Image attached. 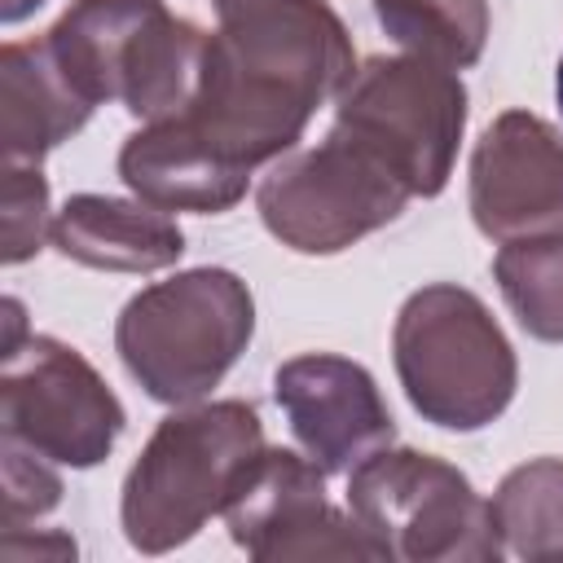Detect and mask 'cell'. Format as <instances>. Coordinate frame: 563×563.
<instances>
[{
  "label": "cell",
  "instance_id": "7",
  "mask_svg": "<svg viewBox=\"0 0 563 563\" xmlns=\"http://www.w3.org/2000/svg\"><path fill=\"white\" fill-rule=\"evenodd\" d=\"M334 128L361 141L413 198L444 194L466 132V84L427 57H369L334 97Z\"/></svg>",
  "mask_w": 563,
  "mask_h": 563
},
{
  "label": "cell",
  "instance_id": "6",
  "mask_svg": "<svg viewBox=\"0 0 563 563\" xmlns=\"http://www.w3.org/2000/svg\"><path fill=\"white\" fill-rule=\"evenodd\" d=\"M347 515L374 559L391 563H488L501 559L493 506L444 457L378 449L347 471Z\"/></svg>",
  "mask_w": 563,
  "mask_h": 563
},
{
  "label": "cell",
  "instance_id": "9",
  "mask_svg": "<svg viewBox=\"0 0 563 563\" xmlns=\"http://www.w3.org/2000/svg\"><path fill=\"white\" fill-rule=\"evenodd\" d=\"M0 365L4 440L70 471H88L110 457L128 413L84 352L53 334H26L0 356Z\"/></svg>",
  "mask_w": 563,
  "mask_h": 563
},
{
  "label": "cell",
  "instance_id": "10",
  "mask_svg": "<svg viewBox=\"0 0 563 563\" xmlns=\"http://www.w3.org/2000/svg\"><path fill=\"white\" fill-rule=\"evenodd\" d=\"M238 550L260 563L290 559H374L352 515L325 497V471L295 449H260L220 510Z\"/></svg>",
  "mask_w": 563,
  "mask_h": 563
},
{
  "label": "cell",
  "instance_id": "21",
  "mask_svg": "<svg viewBox=\"0 0 563 563\" xmlns=\"http://www.w3.org/2000/svg\"><path fill=\"white\" fill-rule=\"evenodd\" d=\"M4 554L9 559H26V554H75V541L70 537H62V532H53V537H35L31 545H4Z\"/></svg>",
  "mask_w": 563,
  "mask_h": 563
},
{
  "label": "cell",
  "instance_id": "24",
  "mask_svg": "<svg viewBox=\"0 0 563 563\" xmlns=\"http://www.w3.org/2000/svg\"><path fill=\"white\" fill-rule=\"evenodd\" d=\"M554 97H559V110H563V57H559V75H554Z\"/></svg>",
  "mask_w": 563,
  "mask_h": 563
},
{
  "label": "cell",
  "instance_id": "20",
  "mask_svg": "<svg viewBox=\"0 0 563 563\" xmlns=\"http://www.w3.org/2000/svg\"><path fill=\"white\" fill-rule=\"evenodd\" d=\"M53 466L48 457L4 440V528H22L62 501V475Z\"/></svg>",
  "mask_w": 563,
  "mask_h": 563
},
{
  "label": "cell",
  "instance_id": "12",
  "mask_svg": "<svg viewBox=\"0 0 563 563\" xmlns=\"http://www.w3.org/2000/svg\"><path fill=\"white\" fill-rule=\"evenodd\" d=\"M273 396L299 449L325 475H347L396 435L374 374L334 352H303L282 361L273 374Z\"/></svg>",
  "mask_w": 563,
  "mask_h": 563
},
{
  "label": "cell",
  "instance_id": "11",
  "mask_svg": "<svg viewBox=\"0 0 563 563\" xmlns=\"http://www.w3.org/2000/svg\"><path fill=\"white\" fill-rule=\"evenodd\" d=\"M466 202L493 242L563 233V132L532 110L497 114L475 141Z\"/></svg>",
  "mask_w": 563,
  "mask_h": 563
},
{
  "label": "cell",
  "instance_id": "19",
  "mask_svg": "<svg viewBox=\"0 0 563 563\" xmlns=\"http://www.w3.org/2000/svg\"><path fill=\"white\" fill-rule=\"evenodd\" d=\"M0 207H4V251H0V260L13 268V264H26L31 255H40V246L53 233L57 211L48 207V180H44L40 163H4Z\"/></svg>",
  "mask_w": 563,
  "mask_h": 563
},
{
  "label": "cell",
  "instance_id": "15",
  "mask_svg": "<svg viewBox=\"0 0 563 563\" xmlns=\"http://www.w3.org/2000/svg\"><path fill=\"white\" fill-rule=\"evenodd\" d=\"M92 101L57 66L48 40H9L0 48V150L4 163H40L48 150L70 141L88 119Z\"/></svg>",
  "mask_w": 563,
  "mask_h": 563
},
{
  "label": "cell",
  "instance_id": "13",
  "mask_svg": "<svg viewBox=\"0 0 563 563\" xmlns=\"http://www.w3.org/2000/svg\"><path fill=\"white\" fill-rule=\"evenodd\" d=\"M119 180L158 211L220 216L246 198L251 172L229 163L185 114L136 128L119 150Z\"/></svg>",
  "mask_w": 563,
  "mask_h": 563
},
{
  "label": "cell",
  "instance_id": "14",
  "mask_svg": "<svg viewBox=\"0 0 563 563\" xmlns=\"http://www.w3.org/2000/svg\"><path fill=\"white\" fill-rule=\"evenodd\" d=\"M48 242L66 260L106 273H163L185 255V233L167 211L110 194H70Z\"/></svg>",
  "mask_w": 563,
  "mask_h": 563
},
{
  "label": "cell",
  "instance_id": "22",
  "mask_svg": "<svg viewBox=\"0 0 563 563\" xmlns=\"http://www.w3.org/2000/svg\"><path fill=\"white\" fill-rule=\"evenodd\" d=\"M40 4H44V0H0V22L13 26V22H22V18H31Z\"/></svg>",
  "mask_w": 563,
  "mask_h": 563
},
{
  "label": "cell",
  "instance_id": "17",
  "mask_svg": "<svg viewBox=\"0 0 563 563\" xmlns=\"http://www.w3.org/2000/svg\"><path fill=\"white\" fill-rule=\"evenodd\" d=\"M378 26L413 57L466 70L488 44V0H374Z\"/></svg>",
  "mask_w": 563,
  "mask_h": 563
},
{
  "label": "cell",
  "instance_id": "2",
  "mask_svg": "<svg viewBox=\"0 0 563 563\" xmlns=\"http://www.w3.org/2000/svg\"><path fill=\"white\" fill-rule=\"evenodd\" d=\"M260 449L264 422L246 400L176 405L123 479L119 519L128 545L141 554H167L194 541L202 523L224 510Z\"/></svg>",
  "mask_w": 563,
  "mask_h": 563
},
{
  "label": "cell",
  "instance_id": "23",
  "mask_svg": "<svg viewBox=\"0 0 563 563\" xmlns=\"http://www.w3.org/2000/svg\"><path fill=\"white\" fill-rule=\"evenodd\" d=\"M242 4H255V0H216V18H220V13H233V9H242Z\"/></svg>",
  "mask_w": 563,
  "mask_h": 563
},
{
  "label": "cell",
  "instance_id": "18",
  "mask_svg": "<svg viewBox=\"0 0 563 563\" xmlns=\"http://www.w3.org/2000/svg\"><path fill=\"white\" fill-rule=\"evenodd\" d=\"M493 277L523 334L563 343V233L501 242L493 255Z\"/></svg>",
  "mask_w": 563,
  "mask_h": 563
},
{
  "label": "cell",
  "instance_id": "1",
  "mask_svg": "<svg viewBox=\"0 0 563 563\" xmlns=\"http://www.w3.org/2000/svg\"><path fill=\"white\" fill-rule=\"evenodd\" d=\"M352 70V35L330 0H255L220 13L180 114L229 163L255 172L295 150Z\"/></svg>",
  "mask_w": 563,
  "mask_h": 563
},
{
  "label": "cell",
  "instance_id": "3",
  "mask_svg": "<svg viewBox=\"0 0 563 563\" xmlns=\"http://www.w3.org/2000/svg\"><path fill=\"white\" fill-rule=\"evenodd\" d=\"M255 334L251 286L229 268H185L136 290L114 321V352L158 405H198Z\"/></svg>",
  "mask_w": 563,
  "mask_h": 563
},
{
  "label": "cell",
  "instance_id": "4",
  "mask_svg": "<svg viewBox=\"0 0 563 563\" xmlns=\"http://www.w3.org/2000/svg\"><path fill=\"white\" fill-rule=\"evenodd\" d=\"M44 40L92 106L123 101L145 123L189 106L207 53V31L163 0H70Z\"/></svg>",
  "mask_w": 563,
  "mask_h": 563
},
{
  "label": "cell",
  "instance_id": "5",
  "mask_svg": "<svg viewBox=\"0 0 563 563\" xmlns=\"http://www.w3.org/2000/svg\"><path fill=\"white\" fill-rule=\"evenodd\" d=\"M391 361L409 405L444 431L497 422L519 387V361L488 303L453 282L413 290L391 325Z\"/></svg>",
  "mask_w": 563,
  "mask_h": 563
},
{
  "label": "cell",
  "instance_id": "16",
  "mask_svg": "<svg viewBox=\"0 0 563 563\" xmlns=\"http://www.w3.org/2000/svg\"><path fill=\"white\" fill-rule=\"evenodd\" d=\"M488 506L501 559H563V457H532L515 466Z\"/></svg>",
  "mask_w": 563,
  "mask_h": 563
},
{
  "label": "cell",
  "instance_id": "8",
  "mask_svg": "<svg viewBox=\"0 0 563 563\" xmlns=\"http://www.w3.org/2000/svg\"><path fill=\"white\" fill-rule=\"evenodd\" d=\"M413 194L361 141L330 128L321 145L268 163L255 207L264 229L299 255H339L391 224Z\"/></svg>",
  "mask_w": 563,
  "mask_h": 563
}]
</instances>
